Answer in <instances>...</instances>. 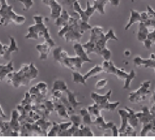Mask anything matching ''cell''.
<instances>
[{
	"mask_svg": "<svg viewBox=\"0 0 155 140\" xmlns=\"http://www.w3.org/2000/svg\"><path fill=\"white\" fill-rule=\"evenodd\" d=\"M89 39L83 45L87 54H96L100 56L101 53L107 48V43L109 40H118V38L112 29L104 33V29L101 26H94L91 29Z\"/></svg>",
	"mask_w": 155,
	"mask_h": 140,
	"instance_id": "obj_1",
	"label": "cell"
},
{
	"mask_svg": "<svg viewBox=\"0 0 155 140\" xmlns=\"http://www.w3.org/2000/svg\"><path fill=\"white\" fill-rule=\"evenodd\" d=\"M38 73V70L33 63L23 64L19 70H14L7 75V83L15 88L28 86L37 78Z\"/></svg>",
	"mask_w": 155,
	"mask_h": 140,
	"instance_id": "obj_2",
	"label": "cell"
},
{
	"mask_svg": "<svg viewBox=\"0 0 155 140\" xmlns=\"http://www.w3.org/2000/svg\"><path fill=\"white\" fill-rule=\"evenodd\" d=\"M33 19L34 23L28 28L25 39L37 40L42 37L51 48L55 47L56 43L51 38L49 29L45 23V17L41 15H35L33 16Z\"/></svg>",
	"mask_w": 155,
	"mask_h": 140,
	"instance_id": "obj_3",
	"label": "cell"
},
{
	"mask_svg": "<svg viewBox=\"0 0 155 140\" xmlns=\"http://www.w3.org/2000/svg\"><path fill=\"white\" fill-rule=\"evenodd\" d=\"M80 17L78 14L74 11L67 24L61 27L58 32V36L62 38L67 42H80L84 33L80 28Z\"/></svg>",
	"mask_w": 155,
	"mask_h": 140,
	"instance_id": "obj_4",
	"label": "cell"
},
{
	"mask_svg": "<svg viewBox=\"0 0 155 140\" xmlns=\"http://www.w3.org/2000/svg\"><path fill=\"white\" fill-rule=\"evenodd\" d=\"M53 58L60 66L72 71H76L82 68L84 61L78 56H70L68 53L61 46L55 48L52 53Z\"/></svg>",
	"mask_w": 155,
	"mask_h": 140,
	"instance_id": "obj_5",
	"label": "cell"
},
{
	"mask_svg": "<svg viewBox=\"0 0 155 140\" xmlns=\"http://www.w3.org/2000/svg\"><path fill=\"white\" fill-rule=\"evenodd\" d=\"M26 18L17 14L13 10V6L8 3L7 0H0V23L3 26H8L12 23L17 25L24 24Z\"/></svg>",
	"mask_w": 155,
	"mask_h": 140,
	"instance_id": "obj_6",
	"label": "cell"
},
{
	"mask_svg": "<svg viewBox=\"0 0 155 140\" xmlns=\"http://www.w3.org/2000/svg\"><path fill=\"white\" fill-rule=\"evenodd\" d=\"M102 67L104 72L114 75L118 79L124 81V89H130L132 80L136 77V72L132 70L129 73L126 72L123 69H119L115 67L114 63L109 61H104L102 64Z\"/></svg>",
	"mask_w": 155,
	"mask_h": 140,
	"instance_id": "obj_7",
	"label": "cell"
},
{
	"mask_svg": "<svg viewBox=\"0 0 155 140\" xmlns=\"http://www.w3.org/2000/svg\"><path fill=\"white\" fill-rule=\"evenodd\" d=\"M112 95V90H109L105 95H99L96 92H91L90 96L94 103L97 104L101 110L114 111L120 105L119 101L110 103L109 101Z\"/></svg>",
	"mask_w": 155,
	"mask_h": 140,
	"instance_id": "obj_8",
	"label": "cell"
},
{
	"mask_svg": "<svg viewBox=\"0 0 155 140\" xmlns=\"http://www.w3.org/2000/svg\"><path fill=\"white\" fill-rule=\"evenodd\" d=\"M151 82L145 81L141 83L136 91L132 92L128 95V101L132 103H139L146 99L147 96L150 93Z\"/></svg>",
	"mask_w": 155,
	"mask_h": 140,
	"instance_id": "obj_9",
	"label": "cell"
},
{
	"mask_svg": "<svg viewBox=\"0 0 155 140\" xmlns=\"http://www.w3.org/2000/svg\"><path fill=\"white\" fill-rule=\"evenodd\" d=\"M73 9L74 12L78 14L80 19L83 21L89 22V20L91 17L94 14V12L96 11L95 7L93 5H91L89 2L86 3V8L83 10L80 5V3L78 1H76L74 5Z\"/></svg>",
	"mask_w": 155,
	"mask_h": 140,
	"instance_id": "obj_10",
	"label": "cell"
},
{
	"mask_svg": "<svg viewBox=\"0 0 155 140\" xmlns=\"http://www.w3.org/2000/svg\"><path fill=\"white\" fill-rule=\"evenodd\" d=\"M43 4L49 7L50 9V17L55 20L61 14L63 8L61 5L57 2V0H42Z\"/></svg>",
	"mask_w": 155,
	"mask_h": 140,
	"instance_id": "obj_11",
	"label": "cell"
},
{
	"mask_svg": "<svg viewBox=\"0 0 155 140\" xmlns=\"http://www.w3.org/2000/svg\"><path fill=\"white\" fill-rule=\"evenodd\" d=\"M136 115L139 120V122L143 125L152 122L154 119L150 109L147 106H143L141 111L136 112Z\"/></svg>",
	"mask_w": 155,
	"mask_h": 140,
	"instance_id": "obj_12",
	"label": "cell"
},
{
	"mask_svg": "<svg viewBox=\"0 0 155 140\" xmlns=\"http://www.w3.org/2000/svg\"><path fill=\"white\" fill-rule=\"evenodd\" d=\"M51 48L49 44L45 41L42 43L37 45L35 46V49L39 53V59L41 61H45L48 59V57L50 53Z\"/></svg>",
	"mask_w": 155,
	"mask_h": 140,
	"instance_id": "obj_13",
	"label": "cell"
},
{
	"mask_svg": "<svg viewBox=\"0 0 155 140\" xmlns=\"http://www.w3.org/2000/svg\"><path fill=\"white\" fill-rule=\"evenodd\" d=\"M9 39L10 41V44H9V45L8 46V48L6 50L5 53L3 57L2 58L3 59H4L6 61L10 60L11 56V54L12 53L18 52L19 49L15 37H13L12 36H9Z\"/></svg>",
	"mask_w": 155,
	"mask_h": 140,
	"instance_id": "obj_14",
	"label": "cell"
},
{
	"mask_svg": "<svg viewBox=\"0 0 155 140\" xmlns=\"http://www.w3.org/2000/svg\"><path fill=\"white\" fill-rule=\"evenodd\" d=\"M134 62L137 67H143L145 69H155V59H153L150 58L149 59H145L140 56H137L134 58Z\"/></svg>",
	"mask_w": 155,
	"mask_h": 140,
	"instance_id": "obj_15",
	"label": "cell"
},
{
	"mask_svg": "<svg viewBox=\"0 0 155 140\" xmlns=\"http://www.w3.org/2000/svg\"><path fill=\"white\" fill-rule=\"evenodd\" d=\"M93 124L97 127V129L101 131H106L110 130L112 126L114 125V123L112 122H106L104 120V117L101 115L96 118L93 121Z\"/></svg>",
	"mask_w": 155,
	"mask_h": 140,
	"instance_id": "obj_16",
	"label": "cell"
},
{
	"mask_svg": "<svg viewBox=\"0 0 155 140\" xmlns=\"http://www.w3.org/2000/svg\"><path fill=\"white\" fill-rule=\"evenodd\" d=\"M73 49L75 53L76 56H78L82 59L84 62H92L91 59H90L88 54H87L83 46V45L80 44L79 42L76 43L73 45Z\"/></svg>",
	"mask_w": 155,
	"mask_h": 140,
	"instance_id": "obj_17",
	"label": "cell"
},
{
	"mask_svg": "<svg viewBox=\"0 0 155 140\" xmlns=\"http://www.w3.org/2000/svg\"><path fill=\"white\" fill-rule=\"evenodd\" d=\"M54 111L56 112L57 116L61 119H70V114L67 109L60 101L54 103Z\"/></svg>",
	"mask_w": 155,
	"mask_h": 140,
	"instance_id": "obj_18",
	"label": "cell"
},
{
	"mask_svg": "<svg viewBox=\"0 0 155 140\" xmlns=\"http://www.w3.org/2000/svg\"><path fill=\"white\" fill-rule=\"evenodd\" d=\"M118 113L122 120V124L120 129H119V136H122L123 134L125 133L126 129L127 128L128 124V112L126 109H120L118 111Z\"/></svg>",
	"mask_w": 155,
	"mask_h": 140,
	"instance_id": "obj_19",
	"label": "cell"
},
{
	"mask_svg": "<svg viewBox=\"0 0 155 140\" xmlns=\"http://www.w3.org/2000/svg\"><path fill=\"white\" fill-rule=\"evenodd\" d=\"M15 70L13 62L10 61L7 64H0V82L3 81L7 75Z\"/></svg>",
	"mask_w": 155,
	"mask_h": 140,
	"instance_id": "obj_20",
	"label": "cell"
},
{
	"mask_svg": "<svg viewBox=\"0 0 155 140\" xmlns=\"http://www.w3.org/2000/svg\"><path fill=\"white\" fill-rule=\"evenodd\" d=\"M141 22V18L140 16V13L134 9H131L130 11V17L129 18L128 22L125 27V30H128L132 25L136 23Z\"/></svg>",
	"mask_w": 155,
	"mask_h": 140,
	"instance_id": "obj_21",
	"label": "cell"
},
{
	"mask_svg": "<svg viewBox=\"0 0 155 140\" xmlns=\"http://www.w3.org/2000/svg\"><path fill=\"white\" fill-rule=\"evenodd\" d=\"M70 17H71V15L68 13V11L65 9H63L60 16L55 20V25L60 28L63 27L64 25H65L66 24L68 23Z\"/></svg>",
	"mask_w": 155,
	"mask_h": 140,
	"instance_id": "obj_22",
	"label": "cell"
},
{
	"mask_svg": "<svg viewBox=\"0 0 155 140\" xmlns=\"http://www.w3.org/2000/svg\"><path fill=\"white\" fill-rule=\"evenodd\" d=\"M150 31L145 26L143 22H140L138 24V30L137 33V39L139 42H143L148 37V35Z\"/></svg>",
	"mask_w": 155,
	"mask_h": 140,
	"instance_id": "obj_23",
	"label": "cell"
},
{
	"mask_svg": "<svg viewBox=\"0 0 155 140\" xmlns=\"http://www.w3.org/2000/svg\"><path fill=\"white\" fill-rule=\"evenodd\" d=\"M102 72H104V70H103L102 66L97 64L84 75V78L87 81V80L89 79L96 77V76L102 73Z\"/></svg>",
	"mask_w": 155,
	"mask_h": 140,
	"instance_id": "obj_24",
	"label": "cell"
},
{
	"mask_svg": "<svg viewBox=\"0 0 155 140\" xmlns=\"http://www.w3.org/2000/svg\"><path fill=\"white\" fill-rule=\"evenodd\" d=\"M65 93H66V96L68 101L69 102V103L71 104V106L73 107V109H75L78 106H79L82 104L81 102H80L77 100L76 93L68 89V90L66 91Z\"/></svg>",
	"mask_w": 155,
	"mask_h": 140,
	"instance_id": "obj_25",
	"label": "cell"
},
{
	"mask_svg": "<svg viewBox=\"0 0 155 140\" xmlns=\"http://www.w3.org/2000/svg\"><path fill=\"white\" fill-rule=\"evenodd\" d=\"M124 108L126 109L128 112V124L130 126H132L133 128L135 129L139 123V120L136 115V112H135L134 110L128 107H125Z\"/></svg>",
	"mask_w": 155,
	"mask_h": 140,
	"instance_id": "obj_26",
	"label": "cell"
},
{
	"mask_svg": "<svg viewBox=\"0 0 155 140\" xmlns=\"http://www.w3.org/2000/svg\"><path fill=\"white\" fill-rule=\"evenodd\" d=\"M68 89V86L65 82L61 79H57L54 82L51 92L58 90L63 93H65Z\"/></svg>",
	"mask_w": 155,
	"mask_h": 140,
	"instance_id": "obj_27",
	"label": "cell"
},
{
	"mask_svg": "<svg viewBox=\"0 0 155 140\" xmlns=\"http://www.w3.org/2000/svg\"><path fill=\"white\" fill-rule=\"evenodd\" d=\"M80 116L82 118V120L84 124L86 125H89L93 124V120L91 119V116L90 113L89 112L87 109L86 108H82L80 110Z\"/></svg>",
	"mask_w": 155,
	"mask_h": 140,
	"instance_id": "obj_28",
	"label": "cell"
},
{
	"mask_svg": "<svg viewBox=\"0 0 155 140\" xmlns=\"http://www.w3.org/2000/svg\"><path fill=\"white\" fill-rule=\"evenodd\" d=\"M107 2L106 0H94L93 6L96 8V11L101 15L105 14V6Z\"/></svg>",
	"mask_w": 155,
	"mask_h": 140,
	"instance_id": "obj_29",
	"label": "cell"
},
{
	"mask_svg": "<svg viewBox=\"0 0 155 140\" xmlns=\"http://www.w3.org/2000/svg\"><path fill=\"white\" fill-rule=\"evenodd\" d=\"M94 135L91 129L84 123H81L79 126L78 136H94Z\"/></svg>",
	"mask_w": 155,
	"mask_h": 140,
	"instance_id": "obj_30",
	"label": "cell"
},
{
	"mask_svg": "<svg viewBox=\"0 0 155 140\" xmlns=\"http://www.w3.org/2000/svg\"><path fill=\"white\" fill-rule=\"evenodd\" d=\"M72 80L76 84H81L83 85H86V80L84 78V75H82L77 70L72 72Z\"/></svg>",
	"mask_w": 155,
	"mask_h": 140,
	"instance_id": "obj_31",
	"label": "cell"
},
{
	"mask_svg": "<svg viewBox=\"0 0 155 140\" xmlns=\"http://www.w3.org/2000/svg\"><path fill=\"white\" fill-rule=\"evenodd\" d=\"M154 121H155V118L153 119L152 122L143 125V128H142L140 132L141 136H146L148 135V133L149 132L152 131L154 126Z\"/></svg>",
	"mask_w": 155,
	"mask_h": 140,
	"instance_id": "obj_32",
	"label": "cell"
},
{
	"mask_svg": "<svg viewBox=\"0 0 155 140\" xmlns=\"http://www.w3.org/2000/svg\"><path fill=\"white\" fill-rule=\"evenodd\" d=\"M87 109L91 116L96 118L101 116V112L102 110L100 109L99 106L97 104L94 103V104H93L92 105L89 106Z\"/></svg>",
	"mask_w": 155,
	"mask_h": 140,
	"instance_id": "obj_33",
	"label": "cell"
},
{
	"mask_svg": "<svg viewBox=\"0 0 155 140\" xmlns=\"http://www.w3.org/2000/svg\"><path fill=\"white\" fill-rule=\"evenodd\" d=\"M72 125V122H63L59 123V131L58 133V136H64V133Z\"/></svg>",
	"mask_w": 155,
	"mask_h": 140,
	"instance_id": "obj_34",
	"label": "cell"
},
{
	"mask_svg": "<svg viewBox=\"0 0 155 140\" xmlns=\"http://www.w3.org/2000/svg\"><path fill=\"white\" fill-rule=\"evenodd\" d=\"M59 131V123L56 122H54L51 124L50 130L47 133V136H58Z\"/></svg>",
	"mask_w": 155,
	"mask_h": 140,
	"instance_id": "obj_35",
	"label": "cell"
},
{
	"mask_svg": "<svg viewBox=\"0 0 155 140\" xmlns=\"http://www.w3.org/2000/svg\"><path fill=\"white\" fill-rule=\"evenodd\" d=\"M18 1L22 5L23 10L25 11L30 10L34 5V0H18Z\"/></svg>",
	"mask_w": 155,
	"mask_h": 140,
	"instance_id": "obj_36",
	"label": "cell"
},
{
	"mask_svg": "<svg viewBox=\"0 0 155 140\" xmlns=\"http://www.w3.org/2000/svg\"><path fill=\"white\" fill-rule=\"evenodd\" d=\"M70 121L72 122L73 125L79 126L81 123V116L77 115V114H72L70 116Z\"/></svg>",
	"mask_w": 155,
	"mask_h": 140,
	"instance_id": "obj_37",
	"label": "cell"
},
{
	"mask_svg": "<svg viewBox=\"0 0 155 140\" xmlns=\"http://www.w3.org/2000/svg\"><path fill=\"white\" fill-rule=\"evenodd\" d=\"M38 90H39L42 94H43L44 95L46 96L47 93V85L45 82H41L37 83L35 85Z\"/></svg>",
	"mask_w": 155,
	"mask_h": 140,
	"instance_id": "obj_38",
	"label": "cell"
},
{
	"mask_svg": "<svg viewBox=\"0 0 155 140\" xmlns=\"http://www.w3.org/2000/svg\"><path fill=\"white\" fill-rule=\"evenodd\" d=\"M137 136V132L135 131V129L133 128V127L130 125H128L122 136Z\"/></svg>",
	"mask_w": 155,
	"mask_h": 140,
	"instance_id": "obj_39",
	"label": "cell"
},
{
	"mask_svg": "<svg viewBox=\"0 0 155 140\" xmlns=\"http://www.w3.org/2000/svg\"><path fill=\"white\" fill-rule=\"evenodd\" d=\"M108 83V80L106 79H101L99 80H98L96 85H95V87L97 90H102V89L104 88L105 86L107 85Z\"/></svg>",
	"mask_w": 155,
	"mask_h": 140,
	"instance_id": "obj_40",
	"label": "cell"
},
{
	"mask_svg": "<svg viewBox=\"0 0 155 140\" xmlns=\"http://www.w3.org/2000/svg\"><path fill=\"white\" fill-rule=\"evenodd\" d=\"M147 12L149 18L155 20V11L150 6H147Z\"/></svg>",
	"mask_w": 155,
	"mask_h": 140,
	"instance_id": "obj_41",
	"label": "cell"
},
{
	"mask_svg": "<svg viewBox=\"0 0 155 140\" xmlns=\"http://www.w3.org/2000/svg\"><path fill=\"white\" fill-rule=\"evenodd\" d=\"M8 45H3V43H2V42H0V58H3L5 53V51L8 48Z\"/></svg>",
	"mask_w": 155,
	"mask_h": 140,
	"instance_id": "obj_42",
	"label": "cell"
},
{
	"mask_svg": "<svg viewBox=\"0 0 155 140\" xmlns=\"http://www.w3.org/2000/svg\"><path fill=\"white\" fill-rule=\"evenodd\" d=\"M76 1H78V0H63V4L64 5H66L67 6H68L70 8L73 9V5Z\"/></svg>",
	"mask_w": 155,
	"mask_h": 140,
	"instance_id": "obj_43",
	"label": "cell"
},
{
	"mask_svg": "<svg viewBox=\"0 0 155 140\" xmlns=\"http://www.w3.org/2000/svg\"><path fill=\"white\" fill-rule=\"evenodd\" d=\"M112 133V136H119V129L117 128V126H116V125H114L110 129Z\"/></svg>",
	"mask_w": 155,
	"mask_h": 140,
	"instance_id": "obj_44",
	"label": "cell"
},
{
	"mask_svg": "<svg viewBox=\"0 0 155 140\" xmlns=\"http://www.w3.org/2000/svg\"><path fill=\"white\" fill-rule=\"evenodd\" d=\"M147 39L152 42L153 45H155V29L149 33Z\"/></svg>",
	"mask_w": 155,
	"mask_h": 140,
	"instance_id": "obj_45",
	"label": "cell"
},
{
	"mask_svg": "<svg viewBox=\"0 0 155 140\" xmlns=\"http://www.w3.org/2000/svg\"><path fill=\"white\" fill-rule=\"evenodd\" d=\"M142 43H143L144 46H145L147 49H150L152 47V46L153 45L152 42H151L150 40H149L148 39H147L145 41H143Z\"/></svg>",
	"mask_w": 155,
	"mask_h": 140,
	"instance_id": "obj_46",
	"label": "cell"
},
{
	"mask_svg": "<svg viewBox=\"0 0 155 140\" xmlns=\"http://www.w3.org/2000/svg\"><path fill=\"white\" fill-rule=\"evenodd\" d=\"M140 16H141V22H144L146 20H147L149 17H148V14L147 11H143L142 12L140 13Z\"/></svg>",
	"mask_w": 155,
	"mask_h": 140,
	"instance_id": "obj_47",
	"label": "cell"
},
{
	"mask_svg": "<svg viewBox=\"0 0 155 140\" xmlns=\"http://www.w3.org/2000/svg\"><path fill=\"white\" fill-rule=\"evenodd\" d=\"M106 1L113 6H118L120 3V0H106Z\"/></svg>",
	"mask_w": 155,
	"mask_h": 140,
	"instance_id": "obj_48",
	"label": "cell"
},
{
	"mask_svg": "<svg viewBox=\"0 0 155 140\" xmlns=\"http://www.w3.org/2000/svg\"><path fill=\"white\" fill-rule=\"evenodd\" d=\"M6 115L5 113V111L3 110L1 104H0V118H6Z\"/></svg>",
	"mask_w": 155,
	"mask_h": 140,
	"instance_id": "obj_49",
	"label": "cell"
},
{
	"mask_svg": "<svg viewBox=\"0 0 155 140\" xmlns=\"http://www.w3.org/2000/svg\"><path fill=\"white\" fill-rule=\"evenodd\" d=\"M150 112L151 113L152 115L153 116V117L155 118V104H153V106L150 109Z\"/></svg>",
	"mask_w": 155,
	"mask_h": 140,
	"instance_id": "obj_50",
	"label": "cell"
},
{
	"mask_svg": "<svg viewBox=\"0 0 155 140\" xmlns=\"http://www.w3.org/2000/svg\"><path fill=\"white\" fill-rule=\"evenodd\" d=\"M131 54V52L130 51H129L128 49H126L125 51H124V56H126V57H128L130 56Z\"/></svg>",
	"mask_w": 155,
	"mask_h": 140,
	"instance_id": "obj_51",
	"label": "cell"
},
{
	"mask_svg": "<svg viewBox=\"0 0 155 140\" xmlns=\"http://www.w3.org/2000/svg\"><path fill=\"white\" fill-rule=\"evenodd\" d=\"M0 25H1V23H0Z\"/></svg>",
	"mask_w": 155,
	"mask_h": 140,
	"instance_id": "obj_52",
	"label": "cell"
}]
</instances>
